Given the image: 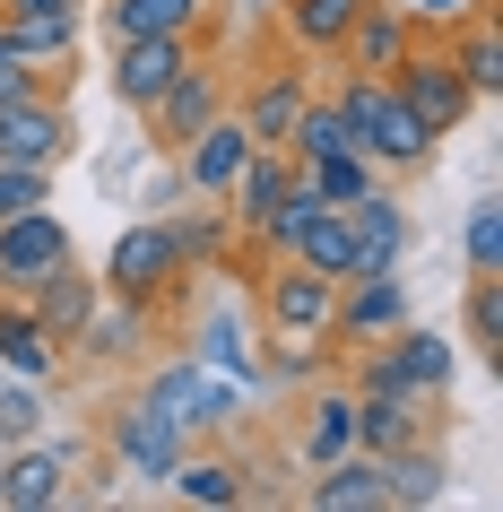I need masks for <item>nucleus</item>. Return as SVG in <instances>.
<instances>
[{
    "label": "nucleus",
    "instance_id": "obj_5",
    "mask_svg": "<svg viewBox=\"0 0 503 512\" xmlns=\"http://www.w3.org/2000/svg\"><path fill=\"white\" fill-rule=\"evenodd\" d=\"M139 400H157L174 426L191 434V443H209L217 426H235L243 417V382L209 374L200 356H174V365H148V382H139Z\"/></svg>",
    "mask_w": 503,
    "mask_h": 512
},
{
    "label": "nucleus",
    "instance_id": "obj_15",
    "mask_svg": "<svg viewBox=\"0 0 503 512\" xmlns=\"http://www.w3.org/2000/svg\"><path fill=\"white\" fill-rule=\"evenodd\" d=\"M339 217L356 226V270H399V252H408V209L391 200V183L373 174L356 200H339ZM347 270V278H356Z\"/></svg>",
    "mask_w": 503,
    "mask_h": 512
},
{
    "label": "nucleus",
    "instance_id": "obj_16",
    "mask_svg": "<svg viewBox=\"0 0 503 512\" xmlns=\"http://www.w3.org/2000/svg\"><path fill=\"white\" fill-rule=\"evenodd\" d=\"M157 304H122V296H105L96 304V322L79 330V348H70V365H139L148 356V339H157Z\"/></svg>",
    "mask_w": 503,
    "mask_h": 512
},
{
    "label": "nucleus",
    "instance_id": "obj_31",
    "mask_svg": "<svg viewBox=\"0 0 503 512\" xmlns=\"http://www.w3.org/2000/svg\"><path fill=\"white\" fill-rule=\"evenodd\" d=\"M460 339L477 365H503V278H469L460 287Z\"/></svg>",
    "mask_w": 503,
    "mask_h": 512
},
{
    "label": "nucleus",
    "instance_id": "obj_9",
    "mask_svg": "<svg viewBox=\"0 0 503 512\" xmlns=\"http://www.w3.org/2000/svg\"><path fill=\"white\" fill-rule=\"evenodd\" d=\"M408 322V287H399V270H356L339 278V304H330V356H356L373 348V339H391V330Z\"/></svg>",
    "mask_w": 503,
    "mask_h": 512
},
{
    "label": "nucleus",
    "instance_id": "obj_25",
    "mask_svg": "<svg viewBox=\"0 0 503 512\" xmlns=\"http://www.w3.org/2000/svg\"><path fill=\"white\" fill-rule=\"evenodd\" d=\"M356 452V391L347 382H321L313 400H304V426H295V460L321 469V460Z\"/></svg>",
    "mask_w": 503,
    "mask_h": 512
},
{
    "label": "nucleus",
    "instance_id": "obj_12",
    "mask_svg": "<svg viewBox=\"0 0 503 512\" xmlns=\"http://www.w3.org/2000/svg\"><path fill=\"white\" fill-rule=\"evenodd\" d=\"M191 35H131V44H113V61H105V87H113V105H131V113H148L165 96V87L191 70Z\"/></svg>",
    "mask_w": 503,
    "mask_h": 512
},
{
    "label": "nucleus",
    "instance_id": "obj_10",
    "mask_svg": "<svg viewBox=\"0 0 503 512\" xmlns=\"http://www.w3.org/2000/svg\"><path fill=\"white\" fill-rule=\"evenodd\" d=\"M79 261V243H70V226L53 217V200L27 217H0V296H35L53 270H70Z\"/></svg>",
    "mask_w": 503,
    "mask_h": 512
},
{
    "label": "nucleus",
    "instance_id": "obj_17",
    "mask_svg": "<svg viewBox=\"0 0 503 512\" xmlns=\"http://www.w3.org/2000/svg\"><path fill=\"white\" fill-rule=\"evenodd\" d=\"M243 157H252V131H243L235 105H226L200 139H183V157H174V165H183V191H191V200H226V183L243 174Z\"/></svg>",
    "mask_w": 503,
    "mask_h": 512
},
{
    "label": "nucleus",
    "instance_id": "obj_21",
    "mask_svg": "<svg viewBox=\"0 0 503 512\" xmlns=\"http://www.w3.org/2000/svg\"><path fill=\"white\" fill-rule=\"evenodd\" d=\"M27 304H35V322H44V339L61 348V365H70V348H79V330L96 322L105 287H96V270H79V261H70V270H53V278H44V287H35Z\"/></svg>",
    "mask_w": 503,
    "mask_h": 512
},
{
    "label": "nucleus",
    "instance_id": "obj_23",
    "mask_svg": "<svg viewBox=\"0 0 503 512\" xmlns=\"http://www.w3.org/2000/svg\"><path fill=\"white\" fill-rule=\"evenodd\" d=\"M382 495H391V512H425L451 495V460L434 434H417V443H399V452H382Z\"/></svg>",
    "mask_w": 503,
    "mask_h": 512
},
{
    "label": "nucleus",
    "instance_id": "obj_39",
    "mask_svg": "<svg viewBox=\"0 0 503 512\" xmlns=\"http://www.w3.org/2000/svg\"><path fill=\"white\" fill-rule=\"evenodd\" d=\"M486 0H417V27L425 35H443V27H460V18H477Z\"/></svg>",
    "mask_w": 503,
    "mask_h": 512
},
{
    "label": "nucleus",
    "instance_id": "obj_24",
    "mask_svg": "<svg viewBox=\"0 0 503 512\" xmlns=\"http://www.w3.org/2000/svg\"><path fill=\"white\" fill-rule=\"evenodd\" d=\"M356 9H365V0H278V44L304 53V61H339Z\"/></svg>",
    "mask_w": 503,
    "mask_h": 512
},
{
    "label": "nucleus",
    "instance_id": "obj_40",
    "mask_svg": "<svg viewBox=\"0 0 503 512\" xmlns=\"http://www.w3.org/2000/svg\"><path fill=\"white\" fill-rule=\"evenodd\" d=\"M9 9H61V18H87L96 0H0V18H9Z\"/></svg>",
    "mask_w": 503,
    "mask_h": 512
},
{
    "label": "nucleus",
    "instance_id": "obj_29",
    "mask_svg": "<svg viewBox=\"0 0 503 512\" xmlns=\"http://www.w3.org/2000/svg\"><path fill=\"white\" fill-rule=\"evenodd\" d=\"M287 261H304V270H321V278H347L356 270V226H347L330 200H321L304 226H295V243H287Z\"/></svg>",
    "mask_w": 503,
    "mask_h": 512
},
{
    "label": "nucleus",
    "instance_id": "obj_37",
    "mask_svg": "<svg viewBox=\"0 0 503 512\" xmlns=\"http://www.w3.org/2000/svg\"><path fill=\"white\" fill-rule=\"evenodd\" d=\"M53 200V165H9L0 157V217H27Z\"/></svg>",
    "mask_w": 503,
    "mask_h": 512
},
{
    "label": "nucleus",
    "instance_id": "obj_27",
    "mask_svg": "<svg viewBox=\"0 0 503 512\" xmlns=\"http://www.w3.org/2000/svg\"><path fill=\"white\" fill-rule=\"evenodd\" d=\"M0 374H27V382H44V391H53V374H61V348L44 339V322H35L27 296H0Z\"/></svg>",
    "mask_w": 503,
    "mask_h": 512
},
{
    "label": "nucleus",
    "instance_id": "obj_4",
    "mask_svg": "<svg viewBox=\"0 0 503 512\" xmlns=\"http://www.w3.org/2000/svg\"><path fill=\"white\" fill-rule=\"evenodd\" d=\"M226 105H235V70L200 44V53H191V70L165 87L148 113H139V122H148V148H157V157H183V139H200Z\"/></svg>",
    "mask_w": 503,
    "mask_h": 512
},
{
    "label": "nucleus",
    "instance_id": "obj_35",
    "mask_svg": "<svg viewBox=\"0 0 503 512\" xmlns=\"http://www.w3.org/2000/svg\"><path fill=\"white\" fill-rule=\"evenodd\" d=\"M460 252H469V278H503V209H495V200H477V209H469Z\"/></svg>",
    "mask_w": 503,
    "mask_h": 512
},
{
    "label": "nucleus",
    "instance_id": "obj_34",
    "mask_svg": "<svg viewBox=\"0 0 503 512\" xmlns=\"http://www.w3.org/2000/svg\"><path fill=\"white\" fill-rule=\"evenodd\" d=\"M330 348L321 339H261V382H321Z\"/></svg>",
    "mask_w": 503,
    "mask_h": 512
},
{
    "label": "nucleus",
    "instance_id": "obj_30",
    "mask_svg": "<svg viewBox=\"0 0 503 512\" xmlns=\"http://www.w3.org/2000/svg\"><path fill=\"white\" fill-rule=\"evenodd\" d=\"M200 365H209V374H226V382H243V391H261V348H252V330L235 322V313H217L209 330H200Z\"/></svg>",
    "mask_w": 503,
    "mask_h": 512
},
{
    "label": "nucleus",
    "instance_id": "obj_18",
    "mask_svg": "<svg viewBox=\"0 0 503 512\" xmlns=\"http://www.w3.org/2000/svg\"><path fill=\"white\" fill-rule=\"evenodd\" d=\"M382 348H391V365H399V382H408V391H417V400H434V408H451V382H460V348H451L443 330H425L417 313H408V322H399L391 339H382Z\"/></svg>",
    "mask_w": 503,
    "mask_h": 512
},
{
    "label": "nucleus",
    "instance_id": "obj_20",
    "mask_svg": "<svg viewBox=\"0 0 503 512\" xmlns=\"http://www.w3.org/2000/svg\"><path fill=\"white\" fill-rule=\"evenodd\" d=\"M105 35L131 44V35H191V44H217V0H105Z\"/></svg>",
    "mask_w": 503,
    "mask_h": 512
},
{
    "label": "nucleus",
    "instance_id": "obj_22",
    "mask_svg": "<svg viewBox=\"0 0 503 512\" xmlns=\"http://www.w3.org/2000/svg\"><path fill=\"white\" fill-rule=\"evenodd\" d=\"M304 504L313 512H391V495H382V452L321 460L313 478H304Z\"/></svg>",
    "mask_w": 503,
    "mask_h": 512
},
{
    "label": "nucleus",
    "instance_id": "obj_28",
    "mask_svg": "<svg viewBox=\"0 0 503 512\" xmlns=\"http://www.w3.org/2000/svg\"><path fill=\"white\" fill-rule=\"evenodd\" d=\"M174 226V243H183V270L200 278V270H235V217H226V200H191V209H174L165 217Z\"/></svg>",
    "mask_w": 503,
    "mask_h": 512
},
{
    "label": "nucleus",
    "instance_id": "obj_19",
    "mask_svg": "<svg viewBox=\"0 0 503 512\" xmlns=\"http://www.w3.org/2000/svg\"><path fill=\"white\" fill-rule=\"evenodd\" d=\"M70 495V469L61 452L35 434V443H0V512H53Z\"/></svg>",
    "mask_w": 503,
    "mask_h": 512
},
{
    "label": "nucleus",
    "instance_id": "obj_13",
    "mask_svg": "<svg viewBox=\"0 0 503 512\" xmlns=\"http://www.w3.org/2000/svg\"><path fill=\"white\" fill-rule=\"evenodd\" d=\"M417 9L408 0H365L356 9V27H347V44H339V70H373V79H391L399 61L417 53Z\"/></svg>",
    "mask_w": 503,
    "mask_h": 512
},
{
    "label": "nucleus",
    "instance_id": "obj_38",
    "mask_svg": "<svg viewBox=\"0 0 503 512\" xmlns=\"http://www.w3.org/2000/svg\"><path fill=\"white\" fill-rule=\"evenodd\" d=\"M35 79H44V70L27 61V44H18V35L0 27V96H9V87H35Z\"/></svg>",
    "mask_w": 503,
    "mask_h": 512
},
{
    "label": "nucleus",
    "instance_id": "obj_2",
    "mask_svg": "<svg viewBox=\"0 0 503 512\" xmlns=\"http://www.w3.org/2000/svg\"><path fill=\"white\" fill-rule=\"evenodd\" d=\"M183 243H174V226L165 217H139V226H122L113 235V252H105V270H96V287L105 296H122V304H174L183 296Z\"/></svg>",
    "mask_w": 503,
    "mask_h": 512
},
{
    "label": "nucleus",
    "instance_id": "obj_14",
    "mask_svg": "<svg viewBox=\"0 0 503 512\" xmlns=\"http://www.w3.org/2000/svg\"><path fill=\"white\" fill-rule=\"evenodd\" d=\"M165 495H183L191 512H243V504H261V486H252V460H243V452H200V443L174 460Z\"/></svg>",
    "mask_w": 503,
    "mask_h": 512
},
{
    "label": "nucleus",
    "instance_id": "obj_26",
    "mask_svg": "<svg viewBox=\"0 0 503 512\" xmlns=\"http://www.w3.org/2000/svg\"><path fill=\"white\" fill-rule=\"evenodd\" d=\"M443 53L460 61V79L477 87V105H495V96H503V27H495V0H486L477 18H460V27H443Z\"/></svg>",
    "mask_w": 503,
    "mask_h": 512
},
{
    "label": "nucleus",
    "instance_id": "obj_1",
    "mask_svg": "<svg viewBox=\"0 0 503 512\" xmlns=\"http://www.w3.org/2000/svg\"><path fill=\"white\" fill-rule=\"evenodd\" d=\"M330 105H339V122H347V148H356L382 183H408V174H425V165L443 157V139L425 131L417 113L399 105V87L373 79V70H339V79H330Z\"/></svg>",
    "mask_w": 503,
    "mask_h": 512
},
{
    "label": "nucleus",
    "instance_id": "obj_3",
    "mask_svg": "<svg viewBox=\"0 0 503 512\" xmlns=\"http://www.w3.org/2000/svg\"><path fill=\"white\" fill-rule=\"evenodd\" d=\"M330 304H339V278L304 270V261H261L252 270V330L261 339H321L330 330Z\"/></svg>",
    "mask_w": 503,
    "mask_h": 512
},
{
    "label": "nucleus",
    "instance_id": "obj_6",
    "mask_svg": "<svg viewBox=\"0 0 503 512\" xmlns=\"http://www.w3.org/2000/svg\"><path fill=\"white\" fill-rule=\"evenodd\" d=\"M70 148H79V122H70V96H61L53 79L0 96V157H9V165H53V174H61Z\"/></svg>",
    "mask_w": 503,
    "mask_h": 512
},
{
    "label": "nucleus",
    "instance_id": "obj_8",
    "mask_svg": "<svg viewBox=\"0 0 503 512\" xmlns=\"http://www.w3.org/2000/svg\"><path fill=\"white\" fill-rule=\"evenodd\" d=\"M304 96H313V61L278 44V61L243 70V87H235V122L252 131V148H287V131H295V113H304Z\"/></svg>",
    "mask_w": 503,
    "mask_h": 512
},
{
    "label": "nucleus",
    "instance_id": "obj_36",
    "mask_svg": "<svg viewBox=\"0 0 503 512\" xmlns=\"http://www.w3.org/2000/svg\"><path fill=\"white\" fill-rule=\"evenodd\" d=\"M304 183H313L321 200H330V209H339V200H356V191L373 183V165L356 157V148H339V157H313V165H304Z\"/></svg>",
    "mask_w": 503,
    "mask_h": 512
},
{
    "label": "nucleus",
    "instance_id": "obj_32",
    "mask_svg": "<svg viewBox=\"0 0 503 512\" xmlns=\"http://www.w3.org/2000/svg\"><path fill=\"white\" fill-rule=\"evenodd\" d=\"M0 27L27 44L35 70H44V61H70V53H79V18H61V9H9Z\"/></svg>",
    "mask_w": 503,
    "mask_h": 512
},
{
    "label": "nucleus",
    "instance_id": "obj_33",
    "mask_svg": "<svg viewBox=\"0 0 503 512\" xmlns=\"http://www.w3.org/2000/svg\"><path fill=\"white\" fill-rule=\"evenodd\" d=\"M44 426H53V400H44V382L0 374V443H35Z\"/></svg>",
    "mask_w": 503,
    "mask_h": 512
},
{
    "label": "nucleus",
    "instance_id": "obj_11",
    "mask_svg": "<svg viewBox=\"0 0 503 512\" xmlns=\"http://www.w3.org/2000/svg\"><path fill=\"white\" fill-rule=\"evenodd\" d=\"M105 452L122 460L131 478H157V486H165V478H174V460L191 452V434L174 426L157 400H122V408L105 417Z\"/></svg>",
    "mask_w": 503,
    "mask_h": 512
},
{
    "label": "nucleus",
    "instance_id": "obj_7",
    "mask_svg": "<svg viewBox=\"0 0 503 512\" xmlns=\"http://www.w3.org/2000/svg\"><path fill=\"white\" fill-rule=\"evenodd\" d=\"M391 87H399V105L417 113L434 139H451V131H469V113H477V87L460 79V61L443 53V35H417V53L391 70Z\"/></svg>",
    "mask_w": 503,
    "mask_h": 512
}]
</instances>
